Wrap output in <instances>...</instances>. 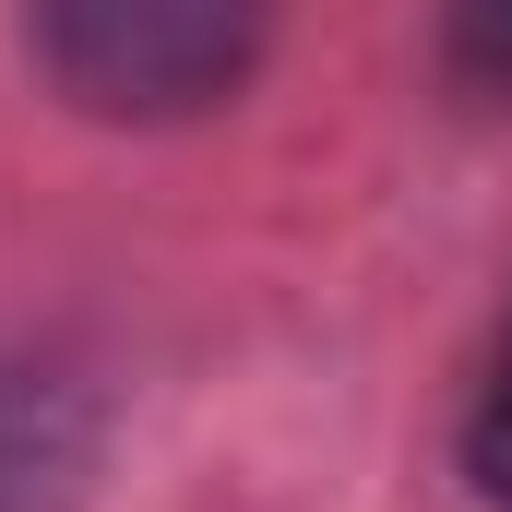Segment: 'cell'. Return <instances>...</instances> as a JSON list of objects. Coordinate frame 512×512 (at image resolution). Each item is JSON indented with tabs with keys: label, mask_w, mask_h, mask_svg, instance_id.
<instances>
[{
	"label": "cell",
	"mask_w": 512,
	"mask_h": 512,
	"mask_svg": "<svg viewBox=\"0 0 512 512\" xmlns=\"http://www.w3.org/2000/svg\"><path fill=\"white\" fill-rule=\"evenodd\" d=\"M274 0H36V60L96 120H191L239 96Z\"/></svg>",
	"instance_id": "6da1fadb"
},
{
	"label": "cell",
	"mask_w": 512,
	"mask_h": 512,
	"mask_svg": "<svg viewBox=\"0 0 512 512\" xmlns=\"http://www.w3.org/2000/svg\"><path fill=\"white\" fill-rule=\"evenodd\" d=\"M96 465V405L48 358H0V512H72Z\"/></svg>",
	"instance_id": "7a4b0ae2"
},
{
	"label": "cell",
	"mask_w": 512,
	"mask_h": 512,
	"mask_svg": "<svg viewBox=\"0 0 512 512\" xmlns=\"http://www.w3.org/2000/svg\"><path fill=\"white\" fill-rule=\"evenodd\" d=\"M465 465L512 512V310H501V346H489V382H477V417H465Z\"/></svg>",
	"instance_id": "3957f363"
},
{
	"label": "cell",
	"mask_w": 512,
	"mask_h": 512,
	"mask_svg": "<svg viewBox=\"0 0 512 512\" xmlns=\"http://www.w3.org/2000/svg\"><path fill=\"white\" fill-rule=\"evenodd\" d=\"M441 36L477 96H512V0H441Z\"/></svg>",
	"instance_id": "277c9868"
}]
</instances>
